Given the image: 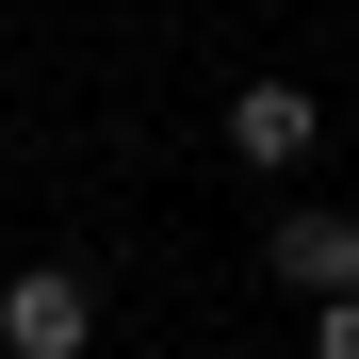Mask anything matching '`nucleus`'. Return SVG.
Wrapping results in <instances>:
<instances>
[{"label": "nucleus", "mask_w": 359, "mask_h": 359, "mask_svg": "<svg viewBox=\"0 0 359 359\" xmlns=\"http://www.w3.org/2000/svg\"><path fill=\"white\" fill-rule=\"evenodd\" d=\"M0 359H98V278L82 262H17L0 278Z\"/></svg>", "instance_id": "1"}, {"label": "nucleus", "mask_w": 359, "mask_h": 359, "mask_svg": "<svg viewBox=\"0 0 359 359\" xmlns=\"http://www.w3.org/2000/svg\"><path fill=\"white\" fill-rule=\"evenodd\" d=\"M311 147H327V98H311V82H278V66H262L245 98H229V163H245V180H294Z\"/></svg>", "instance_id": "2"}, {"label": "nucleus", "mask_w": 359, "mask_h": 359, "mask_svg": "<svg viewBox=\"0 0 359 359\" xmlns=\"http://www.w3.org/2000/svg\"><path fill=\"white\" fill-rule=\"evenodd\" d=\"M262 262H278V278L327 311V294H359V212H343V196H294V212L262 229Z\"/></svg>", "instance_id": "3"}, {"label": "nucleus", "mask_w": 359, "mask_h": 359, "mask_svg": "<svg viewBox=\"0 0 359 359\" xmlns=\"http://www.w3.org/2000/svg\"><path fill=\"white\" fill-rule=\"evenodd\" d=\"M311 359H359V294H327V311H311Z\"/></svg>", "instance_id": "4"}]
</instances>
